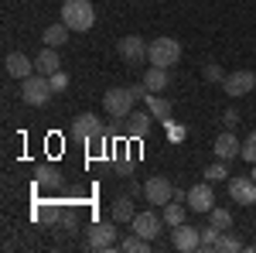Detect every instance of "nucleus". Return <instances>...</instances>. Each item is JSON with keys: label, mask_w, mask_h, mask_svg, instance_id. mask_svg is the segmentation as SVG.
<instances>
[{"label": "nucleus", "mask_w": 256, "mask_h": 253, "mask_svg": "<svg viewBox=\"0 0 256 253\" xmlns=\"http://www.w3.org/2000/svg\"><path fill=\"white\" fill-rule=\"evenodd\" d=\"M144 96H147V86H144V82H140V86H120V89L102 93V110L113 120H126L134 113V103L144 99Z\"/></svg>", "instance_id": "f257e3e1"}, {"label": "nucleus", "mask_w": 256, "mask_h": 253, "mask_svg": "<svg viewBox=\"0 0 256 253\" xmlns=\"http://www.w3.org/2000/svg\"><path fill=\"white\" fill-rule=\"evenodd\" d=\"M62 24H68V31H89L96 24V11L89 0H65L62 4Z\"/></svg>", "instance_id": "f03ea898"}, {"label": "nucleus", "mask_w": 256, "mask_h": 253, "mask_svg": "<svg viewBox=\"0 0 256 253\" xmlns=\"http://www.w3.org/2000/svg\"><path fill=\"white\" fill-rule=\"evenodd\" d=\"M55 96V89H52V79L48 76H28V79H20V99L28 103V106H44L48 99Z\"/></svg>", "instance_id": "7ed1b4c3"}, {"label": "nucleus", "mask_w": 256, "mask_h": 253, "mask_svg": "<svg viewBox=\"0 0 256 253\" xmlns=\"http://www.w3.org/2000/svg\"><path fill=\"white\" fill-rule=\"evenodd\" d=\"M147 62L150 65H164V69H171L181 62V45L174 38H154L147 45Z\"/></svg>", "instance_id": "20e7f679"}, {"label": "nucleus", "mask_w": 256, "mask_h": 253, "mask_svg": "<svg viewBox=\"0 0 256 253\" xmlns=\"http://www.w3.org/2000/svg\"><path fill=\"white\" fill-rule=\"evenodd\" d=\"M86 246H89V250H102V253L120 246L116 243V222H96V226H89Z\"/></svg>", "instance_id": "39448f33"}, {"label": "nucleus", "mask_w": 256, "mask_h": 253, "mask_svg": "<svg viewBox=\"0 0 256 253\" xmlns=\"http://www.w3.org/2000/svg\"><path fill=\"white\" fill-rule=\"evenodd\" d=\"M72 137L79 140V144H92V140H99L102 134V120L96 117V113H82V117H76V123H72Z\"/></svg>", "instance_id": "423d86ee"}, {"label": "nucleus", "mask_w": 256, "mask_h": 253, "mask_svg": "<svg viewBox=\"0 0 256 253\" xmlns=\"http://www.w3.org/2000/svg\"><path fill=\"white\" fill-rule=\"evenodd\" d=\"M144 198H147L154 209H158V205L164 209V205L174 198V185H171V181H168L164 175H154L150 181H147V185H144Z\"/></svg>", "instance_id": "0eeeda50"}, {"label": "nucleus", "mask_w": 256, "mask_h": 253, "mask_svg": "<svg viewBox=\"0 0 256 253\" xmlns=\"http://www.w3.org/2000/svg\"><path fill=\"white\" fill-rule=\"evenodd\" d=\"M256 86V76L250 72V69H239V72H226V79H222V89H226V96H246V93H253Z\"/></svg>", "instance_id": "6e6552de"}, {"label": "nucleus", "mask_w": 256, "mask_h": 253, "mask_svg": "<svg viewBox=\"0 0 256 253\" xmlns=\"http://www.w3.org/2000/svg\"><path fill=\"white\" fill-rule=\"evenodd\" d=\"M160 226H164V215H158V209H150V212H137V215H134V222H130V229L140 233L144 239H150V243L160 236Z\"/></svg>", "instance_id": "1a4fd4ad"}, {"label": "nucleus", "mask_w": 256, "mask_h": 253, "mask_svg": "<svg viewBox=\"0 0 256 253\" xmlns=\"http://www.w3.org/2000/svg\"><path fill=\"white\" fill-rule=\"evenodd\" d=\"M171 246L181 253H192L202 246V229H195V226H188V222H181V226H174L171 229Z\"/></svg>", "instance_id": "9d476101"}, {"label": "nucleus", "mask_w": 256, "mask_h": 253, "mask_svg": "<svg viewBox=\"0 0 256 253\" xmlns=\"http://www.w3.org/2000/svg\"><path fill=\"white\" fill-rule=\"evenodd\" d=\"M229 198L239 202V205H256V181H253V175L229 178Z\"/></svg>", "instance_id": "9b49d317"}, {"label": "nucleus", "mask_w": 256, "mask_h": 253, "mask_svg": "<svg viewBox=\"0 0 256 253\" xmlns=\"http://www.w3.org/2000/svg\"><path fill=\"white\" fill-rule=\"evenodd\" d=\"M216 192H212V181H202L195 188H188V209L192 212H212L216 205Z\"/></svg>", "instance_id": "f8f14e48"}, {"label": "nucleus", "mask_w": 256, "mask_h": 253, "mask_svg": "<svg viewBox=\"0 0 256 253\" xmlns=\"http://www.w3.org/2000/svg\"><path fill=\"white\" fill-rule=\"evenodd\" d=\"M120 55H123V62H130V65H140V62H147V41L137 38V35H126V38H120Z\"/></svg>", "instance_id": "ddd939ff"}, {"label": "nucleus", "mask_w": 256, "mask_h": 253, "mask_svg": "<svg viewBox=\"0 0 256 253\" xmlns=\"http://www.w3.org/2000/svg\"><path fill=\"white\" fill-rule=\"evenodd\" d=\"M150 127H154V113H150V110H134V113L126 117V137H134V140L147 137Z\"/></svg>", "instance_id": "4468645a"}, {"label": "nucleus", "mask_w": 256, "mask_h": 253, "mask_svg": "<svg viewBox=\"0 0 256 253\" xmlns=\"http://www.w3.org/2000/svg\"><path fill=\"white\" fill-rule=\"evenodd\" d=\"M4 69H7V76H10V79H28V76H34V62L28 59L24 52H10V55L4 59Z\"/></svg>", "instance_id": "2eb2a0df"}, {"label": "nucleus", "mask_w": 256, "mask_h": 253, "mask_svg": "<svg viewBox=\"0 0 256 253\" xmlns=\"http://www.w3.org/2000/svg\"><path fill=\"white\" fill-rule=\"evenodd\" d=\"M216 157L218 161H232V157H239L242 154V144H239V137L232 134V130H226V134H218L216 137Z\"/></svg>", "instance_id": "dca6fc26"}, {"label": "nucleus", "mask_w": 256, "mask_h": 253, "mask_svg": "<svg viewBox=\"0 0 256 253\" xmlns=\"http://www.w3.org/2000/svg\"><path fill=\"white\" fill-rule=\"evenodd\" d=\"M58 69H62L58 48H52V45H44V52H41L38 59H34V72H38V76H55Z\"/></svg>", "instance_id": "f3484780"}, {"label": "nucleus", "mask_w": 256, "mask_h": 253, "mask_svg": "<svg viewBox=\"0 0 256 253\" xmlns=\"http://www.w3.org/2000/svg\"><path fill=\"white\" fill-rule=\"evenodd\" d=\"M168 82H171V76H168L164 65H150V69L144 72V86H147V93H164Z\"/></svg>", "instance_id": "a211bd4d"}, {"label": "nucleus", "mask_w": 256, "mask_h": 253, "mask_svg": "<svg viewBox=\"0 0 256 253\" xmlns=\"http://www.w3.org/2000/svg\"><path fill=\"white\" fill-rule=\"evenodd\" d=\"M144 99H147V110L154 113V120H158V123H168V120H171V110H174V106H171V99L158 96V93H147Z\"/></svg>", "instance_id": "6ab92c4d"}, {"label": "nucleus", "mask_w": 256, "mask_h": 253, "mask_svg": "<svg viewBox=\"0 0 256 253\" xmlns=\"http://www.w3.org/2000/svg\"><path fill=\"white\" fill-rule=\"evenodd\" d=\"M134 215H137L134 195H120L116 202H113V222H134Z\"/></svg>", "instance_id": "aec40b11"}, {"label": "nucleus", "mask_w": 256, "mask_h": 253, "mask_svg": "<svg viewBox=\"0 0 256 253\" xmlns=\"http://www.w3.org/2000/svg\"><path fill=\"white\" fill-rule=\"evenodd\" d=\"M34 178H38L41 188H62V181H65V178H62V171L55 168V164H41L38 171H34Z\"/></svg>", "instance_id": "412c9836"}, {"label": "nucleus", "mask_w": 256, "mask_h": 253, "mask_svg": "<svg viewBox=\"0 0 256 253\" xmlns=\"http://www.w3.org/2000/svg\"><path fill=\"white\" fill-rule=\"evenodd\" d=\"M120 250H123V253H150V250H154V243H150V239H144L140 233H134V229H130V236L120 243Z\"/></svg>", "instance_id": "4be33fe9"}, {"label": "nucleus", "mask_w": 256, "mask_h": 253, "mask_svg": "<svg viewBox=\"0 0 256 253\" xmlns=\"http://www.w3.org/2000/svg\"><path fill=\"white\" fill-rule=\"evenodd\" d=\"M164 226H171V229H174V226H181V222H184V202H174V198H171V202H168V205H164Z\"/></svg>", "instance_id": "5701e85b"}, {"label": "nucleus", "mask_w": 256, "mask_h": 253, "mask_svg": "<svg viewBox=\"0 0 256 253\" xmlns=\"http://www.w3.org/2000/svg\"><path fill=\"white\" fill-rule=\"evenodd\" d=\"M68 24H52L48 31H44V45H52V48H62L65 41H68Z\"/></svg>", "instance_id": "b1692460"}, {"label": "nucleus", "mask_w": 256, "mask_h": 253, "mask_svg": "<svg viewBox=\"0 0 256 253\" xmlns=\"http://www.w3.org/2000/svg\"><path fill=\"white\" fill-rule=\"evenodd\" d=\"M216 250H218V253H236V250H242V239H239V236H232L229 229H222V236H218V243H216Z\"/></svg>", "instance_id": "393cba45"}, {"label": "nucleus", "mask_w": 256, "mask_h": 253, "mask_svg": "<svg viewBox=\"0 0 256 253\" xmlns=\"http://www.w3.org/2000/svg\"><path fill=\"white\" fill-rule=\"evenodd\" d=\"M218 236H222V229L208 222V229H202V246H198V250H202V253H212V250H216V243H218Z\"/></svg>", "instance_id": "a878e982"}, {"label": "nucleus", "mask_w": 256, "mask_h": 253, "mask_svg": "<svg viewBox=\"0 0 256 253\" xmlns=\"http://www.w3.org/2000/svg\"><path fill=\"white\" fill-rule=\"evenodd\" d=\"M205 181H229V168H226V161L208 164V168H205Z\"/></svg>", "instance_id": "bb28decb"}, {"label": "nucleus", "mask_w": 256, "mask_h": 253, "mask_svg": "<svg viewBox=\"0 0 256 253\" xmlns=\"http://www.w3.org/2000/svg\"><path fill=\"white\" fill-rule=\"evenodd\" d=\"M208 219H212V226H218V229H232V212H229V209H212V212H208Z\"/></svg>", "instance_id": "cd10ccee"}, {"label": "nucleus", "mask_w": 256, "mask_h": 253, "mask_svg": "<svg viewBox=\"0 0 256 253\" xmlns=\"http://www.w3.org/2000/svg\"><path fill=\"white\" fill-rule=\"evenodd\" d=\"M242 161H250V164H256V130L250 137H246V140H242Z\"/></svg>", "instance_id": "c85d7f7f"}, {"label": "nucleus", "mask_w": 256, "mask_h": 253, "mask_svg": "<svg viewBox=\"0 0 256 253\" xmlns=\"http://www.w3.org/2000/svg\"><path fill=\"white\" fill-rule=\"evenodd\" d=\"M202 76L208 79V82H222V79H226V72L218 69L216 62H205V65H202Z\"/></svg>", "instance_id": "c756f323"}, {"label": "nucleus", "mask_w": 256, "mask_h": 253, "mask_svg": "<svg viewBox=\"0 0 256 253\" xmlns=\"http://www.w3.org/2000/svg\"><path fill=\"white\" fill-rule=\"evenodd\" d=\"M48 79H52V89H55V93H62V89H68V76H65L62 69L55 72V76H48Z\"/></svg>", "instance_id": "7c9ffc66"}, {"label": "nucleus", "mask_w": 256, "mask_h": 253, "mask_svg": "<svg viewBox=\"0 0 256 253\" xmlns=\"http://www.w3.org/2000/svg\"><path fill=\"white\" fill-rule=\"evenodd\" d=\"M222 123H226V130H232V127L239 123V113L236 110H226V113H222Z\"/></svg>", "instance_id": "2f4dec72"}, {"label": "nucleus", "mask_w": 256, "mask_h": 253, "mask_svg": "<svg viewBox=\"0 0 256 253\" xmlns=\"http://www.w3.org/2000/svg\"><path fill=\"white\" fill-rule=\"evenodd\" d=\"M250 175H253V181H256V164H253V171H250Z\"/></svg>", "instance_id": "473e14b6"}]
</instances>
